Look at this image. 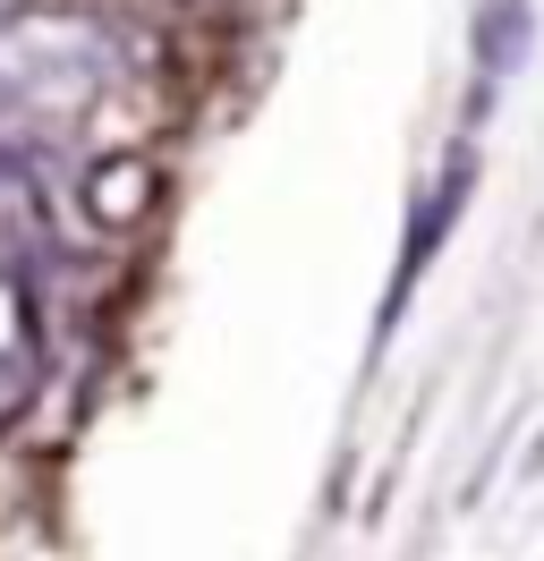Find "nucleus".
<instances>
[{"label":"nucleus","instance_id":"20e7f679","mask_svg":"<svg viewBox=\"0 0 544 561\" xmlns=\"http://www.w3.org/2000/svg\"><path fill=\"white\" fill-rule=\"evenodd\" d=\"M86 196H94V221H136V213L154 205V171L145 162H102L86 179Z\"/></svg>","mask_w":544,"mask_h":561},{"label":"nucleus","instance_id":"f257e3e1","mask_svg":"<svg viewBox=\"0 0 544 561\" xmlns=\"http://www.w3.org/2000/svg\"><path fill=\"white\" fill-rule=\"evenodd\" d=\"M128 43L77 9H9L0 18V153L52 162L94 128V111L120 94Z\"/></svg>","mask_w":544,"mask_h":561},{"label":"nucleus","instance_id":"7ed1b4c3","mask_svg":"<svg viewBox=\"0 0 544 561\" xmlns=\"http://www.w3.org/2000/svg\"><path fill=\"white\" fill-rule=\"evenodd\" d=\"M528 51H536V0H476V18H468V60H476L468 128L502 103V85L528 69Z\"/></svg>","mask_w":544,"mask_h":561},{"label":"nucleus","instance_id":"f03ea898","mask_svg":"<svg viewBox=\"0 0 544 561\" xmlns=\"http://www.w3.org/2000/svg\"><path fill=\"white\" fill-rule=\"evenodd\" d=\"M476 196V145H460L451 162H442V179L408 205V230H400V255H392V289H383V316H374V341H392L408 316V298H417V280H426V264H434L442 247H451V230H460V213H468Z\"/></svg>","mask_w":544,"mask_h":561},{"label":"nucleus","instance_id":"39448f33","mask_svg":"<svg viewBox=\"0 0 544 561\" xmlns=\"http://www.w3.org/2000/svg\"><path fill=\"white\" fill-rule=\"evenodd\" d=\"M528 468H544V434H536V443H528Z\"/></svg>","mask_w":544,"mask_h":561},{"label":"nucleus","instance_id":"423d86ee","mask_svg":"<svg viewBox=\"0 0 544 561\" xmlns=\"http://www.w3.org/2000/svg\"><path fill=\"white\" fill-rule=\"evenodd\" d=\"M9 9H18V0H0V18H9Z\"/></svg>","mask_w":544,"mask_h":561}]
</instances>
